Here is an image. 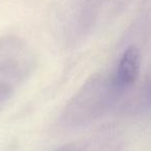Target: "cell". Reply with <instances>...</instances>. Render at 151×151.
Instances as JSON below:
<instances>
[{"instance_id":"obj_1","label":"cell","mask_w":151,"mask_h":151,"mask_svg":"<svg viewBox=\"0 0 151 151\" xmlns=\"http://www.w3.org/2000/svg\"><path fill=\"white\" fill-rule=\"evenodd\" d=\"M142 56L136 46H130L122 53L114 75V86L118 89H126L138 80L141 69Z\"/></svg>"}]
</instances>
